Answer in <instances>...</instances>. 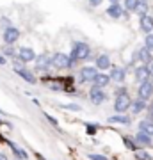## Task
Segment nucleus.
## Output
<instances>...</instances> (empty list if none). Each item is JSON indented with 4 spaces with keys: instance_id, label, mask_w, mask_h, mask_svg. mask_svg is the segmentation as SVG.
<instances>
[{
    "instance_id": "4c0bfd02",
    "label": "nucleus",
    "mask_w": 153,
    "mask_h": 160,
    "mask_svg": "<svg viewBox=\"0 0 153 160\" xmlns=\"http://www.w3.org/2000/svg\"><path fill=\"white\" fill-rule=\"evenodd\" d=\"M0 160H9V157H7L6 153H2V151H0Z\"/></svg>"
},
{
    "instance_id": "b1692460",
    "label": "nucleus",
    "mask_w": 153,
    "mask_h": 160,
    "mask_svg": "<svg viewBox=\"0 0 153 160\" xmlns=\"http://www.w3.org/2000/svg\"><path fill=\"white\" fill-rule=\"evenodd\" d=\"M2 55H4V57H13V59H14V57H16V48H14V46H13V45H6V46H4V48H2Z\"/></svg>"
},
{
    "instance_id": "2f4dec72",
    "label": "nucleus",
    "mask_w": 153,
    "mask_h": 160,
    "mask_svg": "<svg viewBox=\"0 0 153 160\" xmlns=\"http://www.w3.org/2000/svg\"><path fill=\"white\" fill-rule=\"evenodd\" d=\"M87 158L89 160H109L105 155H98V153H91V155H87Z\"/></svg>"
},
{
    "instance_id": "5701e85b",
    "label": "nucleus",
    "mask_w": 153,
    "mask_h": 160,
    "mask_svg": "<svg viewBox=\"0 0 153 160\" xmlns=\"http://www.w3.org/2000/svg\"><path fill=\"white\" fill-rule=\"evenodd\" d=\"M121 141H123V144H125V148L130 149V151H134V153H135L137 149H141L139 146H137V142L130 137V135H121Z\"/></svg>"
},
{
    "instance_id": "1a4fd4ad",
    "label": "nucleus",
    "mask_w": 153,
    "mask_h": 160,
    "mask_svg": "<svg viewBox=\"0 0 153 160\" xmlns=\"http://www.w3.org/2000/svg\"><path fill=\"white\" fill-rule=\"evenodd\" d=\"M98 75V69L94 66H84L80 68L79 71V77H80V82H93V78Z\"/></svg>"
},
{
    "instance_id": "412c9836",
    "label": "nucleus",
    "mask_w": 153,
    "mask_h": 160,
    "mask_svg": "<svg viewBox=\"0 0 153 160\" xmlns=\"http://www.w3.org/2000/svg\"><path fill=\"white\" fill-rule=\"evenodd\" d=\"M109 84H110V77H109L107 73H98L94 78H93V86H96V87H107Z\"/></svg>"
},
{
    "instance_id": "c756f323",
    "label": "nucleus",
    "mask_w": 153,
    "mask_h": 160,
    "mask_svg": "<svg viewBox=\"0 0 153 160\" xmlns=\"http://www.w3.org/2000/svg\"><path fill=\"white\" fill-rule=\"evenodd\" d=\"M144 48L153 52V34H146V38H144Z\"/></svg>"
},
{
    "instance_id": "20e7f679",
    "label": "nucleus",
    "mask_w": 153,
    "mask_h": 160,
    "mask_svg": "<svg viewBox=\"0 0 153 160\" xmlns=\"http://www.w3.org/2000/svg\"><path fill=\"white\" fill-rule=\"evenodd\" d=\"M151 96H153V82L151 80L141 82V84H139V89H137V98H141V100L148 102Z\"/></svg>"
},
{
    "instance_id": "58836bf2",
    "label": "nucleus",
    "mask_w": 153,
    "mask_h": 160,
    "mask_svg": "<svg viewBox=\"0 0 153 160\" xmlns=\"http://www.w3.org/2000/svg\"><path fill=\"white\" fill-rule=\"evenodd\" d=\"M36 158H38V160H45V157H43V155H39V153H36Z\"/></svg>"
},
{
    "instance_id": "f03ea898",
    "label": "nucleus",
    "mask_w": 153,
    "mask_h": 160,
    "mask_svg": "<svg viewBox=\"0 0 153 160\" xmlns=\"http://www.w3.org/2000/svg\"><path fill=\"white\" fill-rule=\"evenodd\" d=\"M71 66H73L71 57L66 55V53H63V52H57V53L52 55V68H55V69H69Z\"/></svg>"
},
{
    "instance_id": "0eeeda50",
    "label": "nucleus",
    "mask_w": 153,
    "mask_h": 160,
    "mask_svg": "<svg viewBox=\"0 0 153 160\" xmlns=\"http://www.w3.org/2000/svg\"><path fill=\"white\" fill-rule=\"evenodd\" d=\"M16 57L22 61V62H32L36 59V52L32 50V48H28V46H20L16 50Z\"/></svg>"
},
{
    "instance_id": "aec40b11",
    "label": "nucleus",
    "mask_w": 153,
    "mask_h": 160,
    "mask_svg": "<svg viewBox=\"0 0 153 160\" xmlns=\"http://www.w3.org/2000/svg\"><path fill=\"white\" fill-rule=\"evenodd\" d=\"M146 109H148V103L144 102V100H141V98L132 100V105H130L132 114H141V112H144Z\"/></svg>"
},
{
    "instance_id": "f8f14e48",
    "label": "nucleus",
    "mask_w": 153,
    "mask_h": 160,
    "mask_svg": "<svg viewBox=\"0 0 153 160\" xmlns=\"http://www.w3.org/2000/svg\"><path fill=\"white\" fill-rule=\"evenodd\" d=\"M110 80H114V82H118V84H123L126 80V69L121 68V66H112L110 68Z\"/></svg>"
},
{
    "instance_id": "f704fd0d",
    "label": "nucleus",
    "mask_w": 153,
    "mask_h": 160,
    "mask_svg": "<svg viewBox=\"0 0 153 160\" xmlns=\"http://www.w3.org/2000/svg\"><path fill=\"white\" fill-rule=\"evenodd\" d=\"M100 4H102V0H89L91 7H96V6H100Z\"/></svg>"
},
{
    "instance_id": "7ed1b4c3",
    "label": "nucleus",
    "mask_w": 153,
    "mask_h": 160,
    "mask_svg": "<svg viewBox=\"0 0 153 160\" xmlns=\"http://www.w3.org/2000/svg\"><path fill=\"white\" fill-rule=\"evenodd\" d=\"M132 105V98L128 96V92L126 94H119V96L114 98V110L118 112V114H126V110L130 109Z\"/></svg>"
},
{
    "instance_id": "ea45409f",
    "label": "nucleus",
    "mask_w": 153,
    "mask_h": 160,
    "mask_svg": "<svg viewBox=\"0 0 153 160\" xmlns=\"http://www.w3.org/2000/svg\"><path fill=\"white\" fill-rule=\"evenodd\" d=\"M110 4H119V0H109Z\"/></svg>"
},
{
    "instance_id": "a211bd4d",
    "label": "nucleus",
    "mask_w": 153,
    "mask_h": 160,
    "mask_svg": "<svg viewBox=\"0 0 153 160\" xmlns=\"http://www.w3.org/2000/svg\"><path fill=\"white\" fill-rule=\"evenodd\" d=\"M134 141H135L137 146H141V148H150V146H153V137H150V135H146V133H142V132L135 133Z\"/></svg>"
},
{
    "instance_id": "2eb2a0df",
    "label": "nucleus",
    "mask_w": 153,
    "mask_h": 160,
    "mask_svg": "<svg viewBox=\"0 0 153 160\" xmlns=\"http://www.w3.org/2000/svg\"><path fill=\"white\" fill-rule=\"evenodd\" d=\"M134 75H135V80L141 84V82H146V80L151 78V75H150V69H148L146 64H141V66H137L135 71H134Z\"/></svg>"
},
{
    "instance_id": "4468645a",
    "label": "nucleus",
    "mask_w": 153,
    "mask_h": 160,
    "mask_svg": "<svg viewBox=\"0 0 153 160\" xmlns=\"http://www.w3.org/2000/svg\"><path fill=\"white\" fill-rule=\"evenodd\" d=\"M4 142L11 148V151L14 153V157H16V160H28V153L25 151L23 148H20L18 144H14V142H11V141H7V139H4Z\"/></svg>"
},
{
    "instance_id": "9b49d317",
    "label": "nucleus",
    "mask_w": 153,
    "mask_h": 160,
    "mask_svg": "<svg viewBox=\"0 0 153 160\" xmlns=\"http://www.w3.org/2000/svg\"><path fill=\"white\" fill-rule=\"evenodd\" d=\"M139 29L144 34H151L153 32V16L151 14H142V16H139Z\"/></svg>"
},
{
    "instance_id": "e433bc0d",
    "label": "nucleus",
    "mask_w": 153,
    "mask_h": 160,
    "mask_svg": "<svg viewBox=\"0 0 153 160\" xmlns=\"http://www.w3.org/2000/svg\"><path fill=\"white\" fill-rule=\"evenodd\" d=\"M148 109H150V118H148V119H153V103L148 107Z\"/></svg>"
},
{
    "instance_id": "a19ab883",
    "label": "nucleus",
    "mask_w": 153,
    "mask_h": 160,
    "mask_svg": "<svg viewBox=\"0 0 153 160\" xmlns=\"http://www.w3.org/2000/svg\"><path fill=\"white\" fill-rule=\"evenodd\" d=\"M142 2H146V0H142Z\"/></svg>"
},
{
    "instance_id": "f257e3e1",
    "label": "nucleus",
    "mask_w": 153,
    "mask_h": 160,
    "mask_svg": "<svg viewBox=\"0 0 153 160\" xmlns=\"http://www.w3.org/2000/svg\"><path fill=\"white\" fill-rule=\"evenodd\" d=\"M69 57H71V61L75 62H84V61H87V59L91 57V48L87 43H84V41H75L73 45H71V53H69Z\"/></svg>"
},
{
    "instance_id": "4be33fe9",
    "label": "nucleus",
    "mask_w": 153,
    "mask_h": 160,
    "mask_svg": "<svg viewBox=\"0 0 153 160\" xmlns=\"http://www.w3.org/2000/svg\"><path fill=\"white\" fill-rule=\"evenodd\" d=\"M137 128H139V132H142V133H146V135L153 137V121H151V119H142V121H139Z\"/></svg>"
},
{
    "instance_id": "c9c22d12",
    "label": "nucleus",
    "mask_w": 153,
    "mask_h": 160,
    "mask_svg": "<svg viewBox=\"0 0 153 160\" xmlns=\"http://www.w3.org/2000/svg\"><path fill=\"white\" fill-rule=\"evenodd\" d=\"M4 64H7V59L4 55H0V66H4Z\"/></svg>"
},
{
    "instance_id": "ddd939ff",
    "label": "nucleus",
    "mask_w": 153,
    "mask_h": 160,
    "mask_svg": "<svg viewBox=\"0 0 153 160\" xmlns=\"http://www.w3.org/2000/svg\"><path fill=\"white\" fill-rule=\"evenodd\" d=\"M94 68L100 69V71L110 69L112 68V61H110V57H109L107 53H102V55H98L96 61H94Z\"/></svg>"
},
{
    "instance_id": "f3484780",
    "label": "nucleus",
    "mask_w": 153,
    "mask_h": 160,
    "mask_svg": "<svg viewBox=\"0 0 153 160\" xmlns=\"http://www.w3.org/2000/svg\"><path fill=\"white\" fill-rule=\"evenodd\" d=\"M14 71H16L18 77H22V78L25 80V82H28V84H36V82H38V78L34 77V73H32L30 69H27L25 66H23V68H16Z\"/></svg>"
},
{
    "instance_id": "c85d7f7f",
    "label": "nucleus",
    "mask_w": 153,
    "mask_h": 160,
    "mask_svg": "<svg viewBox=\"0 0 153 160\" xmlns=\"http://www.w3.org/2000/svg\"><path fill=\"white\" fill-rule=\"evenodd\" d=\"M61 109H66V110H73V112H80L82 107L77 105V103H66V105H61Z\"/></svg>"
},
{
    "instance_id": "9d476101",
    "label": "nucleus",
    "mask_w": 153,
    "mask_h": 160,
    "mask_svg": "<svg viewBox=\"0 0 153 160\" xmlns=\"http://www.w3.org/2000/svg\"><path fill=\"white\" fill-rule=\"evenodd\" d=\"M20 39V30L16 29V27H7V29H4V43L6 45H14L16 41Z\"/></svg>"
},
{
    "instance_id": "423d86ee",
    "label": "nucleus",
    "mask_w": 153,
    "mask_h": 160,
    "mask_svg": "<svg viewBox=\"0 0 153 160\" xmlns=\"http://www.w3.org/2000/svg\"><path fill=\"white\" fill-rule=\"evenodd\" d=\"M36 69L38 71H48L52 68V55L50 53H41V55H36Z\"/></svg>"
},
{
    "instance_id": "72a5a7b5",
    "label": "nucleus",
    "mask_w": 153,
    "mask_h": 160,
    "mask_svg": "<svg viewBox=\"0 0 153 160\" xmlns=\"http://www.w3.org/2000/svg\"><path fill=\"white\" fill-rule=\"evenodd\" d=\"M126 92H128V91H126V87L121 86V87H118V89H116V92H114V94H116V96H119V94H126Z\"/></svg>"
},
{
    "instance_id": "7c9ffc66",
    "label": "nucleus",
    "mask_w": 153,
    "mask_h": 160,
    "mask_svg": "<svg viewBox=\"0 0 153 160\" xmlns=\"http://www.w3.org/2000/svg\"><path fill=\"white\" fill-rule=\"evenodd\" d=\"M45 118L48 119V123H50L52 126H55V128H59V121H57L55 118H54V116H50L48 112H45Z\"/></svg>"
},
{
    "instance_id": "dca6fc26",
    "label": "nucleus",
    "mask_w": 153,
    "mask_h": 160,
    "mask_svg": "<svg viewBox=\"0 0 153 160\" xmlns=\"http://www.w3.org/2000/svg\"><path fill=\"white\" fill-rule=\"evenodd\" d=\"M125 9H123V6H119V4H110V6L107 7V14L112 20H119V18L125 16Z\"/></svg>"
},
{
    "instance_id": "bb28decb",
    "label": "nucleus",
    "mask_w": 153,
    "mask_h": 160,
    "mask_svg": "<svg viewBox=\"0 0 153 160\" xmlns=\"http://www.w3.org/2000/svg\"><path fill=\"white\" fill-rule=\"evenodd\" d=\"M135 12L139 14V16H142V14H148V2H142V0H139Z\"/></svg>"
},
{
    "instance_id": "6ab92c4d",
    "label": "nucleus",
    "mask_w": 153,
    "mask_h": 160,
    "mask_svg": "<svg viewBox=\"0 0 153 160\" xmlns=\"http://www.w3.org/2000/svg\"><path fill=\"white\" fill-rule=\"evenodd\" d=\"M109 123L110 125H125V126H128L132 123V119L128 118L126 114H114V116H109Z\"/></svg>"
},
{
    "instance_id": "cd10ccee",
    "label": "nucleus",
    "mask_w": 153,
    "mask_h": 160,
    "mask_svg": "<svg viewBox=\"0 0 153 160\" xmlns=\"http://www.w3.org/2000/svg\"><path fill=\"white\" fill-rule=\"evenodd\" d=\"M98 130H100V125H98V123H85V132H87L89 135H94Z\"/></svg>"
},
{
    "instance_id": "393cba45",
    "label": "nucleus",
    "mask_w": 153,
    "mask_h": 160,
    "mask_svg": "<svg viewBox=\"0 0 153 160\" xmlns=\"http://www.w3.org/2000/svg\"><path fill=\"white\" fill-rule=\"evenodd\" d=\"M123 4H125V7H123L125 11H128V12H135L139 0H123Z\"/></svg>"
},
{
    "instance_id": "473e14b6",
    "label": "nucleus",
    "mask_w": 153,
    "mask_h": 160,
    "mask_svg": "<svg viewBox=\"0 0 153 160\" xmlns=\"http://www.w3.org/2000/svg\"><path fill=\"white\" fill-rule=\"evenodd\" d=\"M0 25H2L4 29H7V27H11V20L6 18V16H2V18H0Z\"/></svg>"
},
{
    "instance_id": "a878e982",
    "label": "nucleus",
    "mask_w": 153,
    "mask_h": 160,
    "mask_svg": "<svg viewBox=\"0 0 153 160\" xmlns=\"http://www.w3.org/2000/svg\"><path fill=\"white\" fill-rule=\"evenodd\" d=\"M135 160H153V157L148 153L146 149H137L135 151Z\"/></svg>"
},
{
    "instance_id": "6e6552de",
    "label": "nucleus",
    "mask_w": 153,
    "mask_h": 160,
    "mask_svg": "<svg viewBox=\"0 0 153 160\" xmlns=\"http://www.w3.org/2000/svg\"><path fill=\"white\" fill-rule=\"evenodd\" d=\"M134 61H139V62H142V64H150V62H153V55H151V52L148 50V48H137L135 52H134Z\"/></svg>"
},
{
    "instance_id": "39448f33",
    "label": "nucleus",
    "mask_w": 153,
    "mask_h": 160,
    "mask_svg": "<svg viewBox=\"0 0 153 160\" xmlns=\"http://www.w3.org/2000/svg\"><path fill=\"white\" fill-rule=\"evenodd\" d=\"M89 100H91L93 105H102V103L107 100V94H105V91H103L102 87L93 86L89 89Z\"/></svg>"
}]
</instances>
